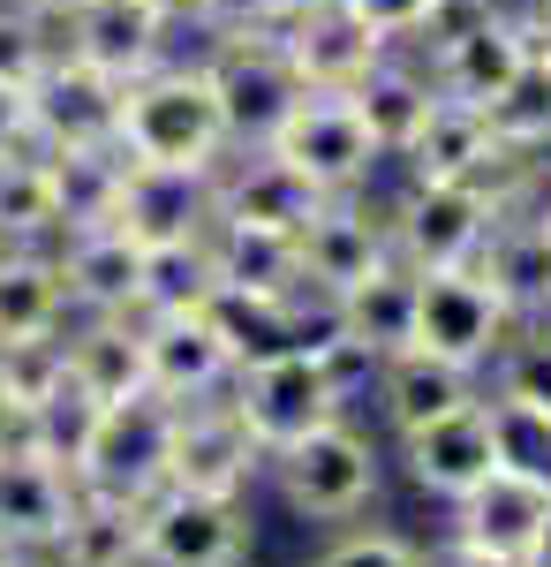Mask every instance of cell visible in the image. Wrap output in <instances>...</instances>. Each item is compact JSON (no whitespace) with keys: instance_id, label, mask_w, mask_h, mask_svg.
<instances>
[{"instance_id":"15","label":"cell","mask_w":551,"mask_h":567,"mask_svg":"<svg viewBox=\"0 0 551 567\" xmlns=\"http://www.w3.org/2000/svg\"><path fill=\"white\" fill-rule=\"evenodd\" d=\"M280 53H288V69H295L302 91H355L393 45H385L371 23H355L340 0H310L295 23L280 31Z\"/></svg>"},{"instance_id":"30","label":"cell","mask_w":551,"mask_h":567,"mask_svg":"<svg viewBox=\"0 0 551 567\" xmlns=\"http://www.w3.org/2000/svg\"><path fill=\"white\" fill-rule=\"evenodd\" d=\"M69 326V288L53 250H0V341H45Z\"/></svg>"},{"instance_id":"5","label":"cell","mask_w":551,"mask_h":567,"mask_svg":"<svg viewBox=\"0 0 551 567\" xmlns=\"http://www.w3.org/2000/svg\"><path fill=\"white\" fill-rule=\"evenodd\" d=\"M167 446H174V401L159 393H128L98 409L84 462H76V492H106V499H152L167 484Z\"/></svg>"},{"instance_id":"19","label":"cell","mask_w":551,"mask_h":567,"mask_svg":"<svg viewBox=\"0 0 551 567\" xmlns=\"http://www.w3.org/2000/svg\"><path fill=\"white\" fill-rule=\"evenodd\" d=\"M499 462H507V454H499V424H491L484 401H468L454 416L408 432V477L424 484L430 499H461L468 484H484Z\"/></svg>"},{"instance_id":"32","label":"cell","mask_w":551,"mask_h":567,"mask_svg":"<svg viewBox=\"0 0 551 567\" xmlns=\"http://www.w3.org/2000/svg\"><path fill=\"white\" fill-rule=\"evenodd\" d=\"M476 265H484V280L507 296V310H551V235H544V219H499Z\"/></svg>"},{"instance_id":"41","label":"cell","mask_w":551,"mask_h":567,"mask_svg":"<svg viewBox=\"0 0 551 567\" xmlns=\"http://www.w3.org/2000/svg\"><path fill=\"white\" fill-rule=\"evenodd\" d=\"M340 8H347L355 23H371L385 45H408V39H416V23L430 16V0H340Z\"/></svg>"},{"instance_id":"7","label":"cell","mask_w":551,"mask_h":567,"mask_svg":"<svg viewBox=\"0 0 551 567\" xmlns=\"http://www.w3.org/2000/svg\"><path fill=\"white\" fill-rule=\"evenodd\" d=\"M507 296L484 280V265H438L416 272V333L408 349H430L446 363H484L507 333Z\"/></svg>"},{"instance_id":"39","label":"cell","mask_w":551,"mask_h":567,"mask_svg":"<svg viewBox=\"0 0 551 567\" xmlns=\"http://www.w3.org/2000/svg\"><path fill=\"white\" fill-rule=\"evenodd\" d=\"M499 401H513V409H529V416H544L551 424V341H529V349L507 363V393Z\"/></svg>"},{"instance_id":"46","label":"cell","mask_w":551,"mask_h":567,"mask_svg":"<svg viewBox=\"0 0 551 567\" xmlns=\"http://www.w3.org/2000/svg\"><path fill=\"white\" fill-rule=\"evenodd\" d=\"M424 567H507V560H491V553H476L468 537H454V545H446V553H430Z\"/></svg>"},{"instance_id":"33","label":"cell","mask_w":551,"mask_h":567,"mask_svg":"<svg viewBox=\"0 0 551 567\" xmlns=\"http://www.w3.org/2000/svg\"><path fill=\"white\" fill-rule=\"evenodd\" d=\"M212 243H144V280H136V318H174V310L212 303Z\"/></svg>"},{"instance_id":"12","label":"cell","mask_w":551,"mask_h":567,"mask_svg":"<svg viewBox=\"0 0 551 567\" xmlns=\"http://www.w3.org/2000/svg\"><path fill=\"white\" fill-rule=\"evenodd\" d=\"M219 213V167H152V159H122V197H114V227L136 243H189L212 235Z\"/></svg>"},{"instance_id":"50","label":"cell","mask_w":551,"mask_h":567,"mask_svg":"<svg viewBox=\"0 0 551 567\" xmlns=\"http://www.w3.org/2000/svg\"><path fill=\"white\" fill-rule=\"evenodd\" d=\"M521 567H551V523L537 529V545H529V560H521Z\"/></svg>"},{"instance_id":"31","label":"cell","mask_w":551,"mask_h":567,"mask_svg":"<svg viewBox=\"0 0 551 567\" xmlns=\"http://www.w3.org/2000/svg\"><path fill=\"white\" fill-rule=\"evenodd\" d=\"M0 243L8 250H53L61 243V205H53V167L39 144L0 159Z\"/></svg>"},{"instance_id":"24","label":"cell","mask_w":551,"mask_h":567,"mask_svg":"<svg viewBox=\"0 0 551 567\" xmlns=\"http://www.w3.org/2000/svg\"><path fill=\"white\" fill-rule=\"evenodd\" d=\"M333 310H340V341H347V349H363V355L408 349V333H416V265L385 258L378 272H363L355 288H340Z\"/></svg>"},{"instance_id":"21","label":"cell","mask_w":551,"mask_h":567,"mask_svg":"<svg viewBox=\"0 0 551 567\" xmlns=\"http://www.w3.org/2000/svg\"><path fill=\"white\" fill-rule=\"evenodd\" d=\"M401 159H408V175H416V182H484L499 159H507V144L491 136L484 106H461V99L438 91L430 122L416 130V144H408Z\"/></svg>"},{"instance_id":"34","label":"cell","mask_w":551,"mask_h":567,"mask_svg":"<svg viewBox=\"0 0 551 567\" xmlns=\"http://www.w3.org/2000/svg\"><path fill=\"white\" fill-rule=\"evenodd\" d=\"M45 167H53L61 235L114 219V197H122V144H91V152H45Z\"/></svg>"},{"instance_id":"38","label":"cell","mask_w":551,"mask_h":567,"mask_svg":"<svg viewBox=\"0 0 551 567\" xmlns=\"http://www.w3.org/2000/svg\"><path fill=\"white\" fill-rule=\"evenodd\" d=\"M45 53H53V31H45L39 16H23L15 0H0V76L8 84H31L45 69Z\"/></svg>"},{"instance_id":"47","label":"cell","mask_w":551,"mask_h":567,"mask_svg":"<svg viewBox=\"0 0 551 567\" xmlns=\"http://www.w3.org/2000/svg\"><path fill=\"white\" fill-rule=\"evenodd\" d=\"M144 8L167 23H212V0H144Z\"/></svg>"},{"instance_id":"44","label":"cell","mask_w":551,"mask_h":567,"mask_svg":"<svg viewBox=\"0 0 551 567\" xmlns=\"http://www.w3.org/2000/svg\"><path fill=\"white\" fill-rule=\"evenodd\" d=\"M31 144V84H8L0 76V159Z\"/></svg>"},{"instance_id":"40","label":"cell","mask_w":551,"mask_h":567,"mask_svg":"<svg viewBox=\"0 0 551 567\" xmlns=\"http://www.w3.org/2000/svg\"><path fill=\"white\" fill-rule=\"evenodd\" d=\"M491 8H499V0H430V16L416 23V39H408V45H424V53H438V45H454L461 31H476V23H484Z\"/></svg>"},{"instance_id":"28","label":"cell","mask_w":551,"mask_h":567,"mask_svg":"<svg viewBox=\"0 0 551 567\" xmlns=\"http://www.w3.org/2000/svg\"><path fill=\"white\" fill-rule=\"evenodd\" d=\"M378 379H385V416L401 424V439L476 401L468 393V363H446V355H430V349H393Z\"/></svg>"},{"instance_id":"20","label":"cell","mask_w":551,"mask_h":567,"mask_svg":"<svg viewBox=\"0 0 551 567\" xmlns=\"http://www.w3.org/2000/svg\"><path fill=\"white\" fill-rule=\"evenodd\" d=\"M325 205L318 182H302L288 159L272 152H242L235 167H219V213L212 219H242V227H280V235H302V219Z\"/></svg>"},{"instance_id":"42","label":"cell","mask_w":551,"mask_h":567,"mask_svg":"<svg viewBox=\"0 0 551 567\" xmlns=\"http://www.w3.org/2000/svg\"><path fill=\"white\" fill-rule=\"evenodd\" d=\"M318 567H424V560H416L401 537H385V529H363V537H340V545H333V553H325Z\"/></svg>"},{"instance_id":"14","label":"cell","mask_w":551,"mask_h":567,"mask_svg":"<svg viewBox=\"0 0 551 567\" xmlns=\"http://www.w3.org/2000/svg\"><path fill=\"white\" fill-rule=\"evenodd\" d=\"M53 265H61V288H69V310L76 318H136V280H144V243L98 219V227H76L53 243Z\"/></svg>"},{"instance_id":"48","label":"cell","mask_w":551,"mask_h":567,"mask_svg":"<svg viewBox=\"0 0 551 567\" xmlns=\"http://www.w3.org/2000/svg\"><path fill=\"white\" fill-rule=\"evenodd\" d=\"M0 454H31V439H23V409H8V401H0Z\"/></svg>"},{"instance_id":"43","label":"cell","mask_w":551,"mask_h":567,"mask_svg":"<svg viewBox=\"0 0 551 567\" xmlns=\"http://www.w3.org/2000/svg\"><path fill=\"white\" fill-rule=\"evenodd\" d=\"M310 0H212V23H250V31H288Z\"/></svg>"},{"instance_id":"52","label":"cell","mask_w":551,"mask_h":567,"mask_svg":"<svg viewBox=\"0 0 551 567\" xmlns=\"http://www.w3.org/2000/svg\"><path fill=\"white\" fill-rule=\"evenodd\" d=\"M8 560H15V545H8V537H0V567H8Z\"/></svg>"},{"instance_id":"26","label":"cell","mask_w":551,"mask_h":567,"mask_svg":"<svg viewBox=\"0 0 551 567\" xmlns=\"http://www.w3.org/2000/svg\"><path fill=\"white\" fill-rule=\"evenodd\" d=\"M347 106H355V122L371 136V152L378 159H401L416 130L430 122V106H438V84H430L424 69H408V61H378L363 84L347 91Z\"/></svg>"},{"instance_id":"2","label":"cell","mask_w":551,"mask_h":567,"mask_svg":"<svg viewBox=\"0 0 551 567\" xmlns=\"http://www.w3.org/2000/svg\"><path fill=\"white\" fill-rule=\"evenodd\" d=\"M205 76H212V99L227 114V144L235 152H264L272 130L288 122V106L302 99L295 69L280 53V31H250V23H219L212 53H205Z\"/></svg>"},{"instance_id":"11","label":"cell","mask_w":551,"mask_h":567,"mask_svg":"<svg viewBox=\"0 0 551 567\" xmlns=\"http://www.w3.org/2000/svg\"><path fill=\"white\" fill-rule=\"evenodd\" d=\"M257 439L242 432L235 401H181L174 409V446H167V484L181 492H212V499H242V484L257 477Z\"/></svg>"},{"instance_id":"17","label":"cell","mask_w":551,"mask_h":567,"mask_svg":"<svg viewBox=\"0 0 551 567\" xmlns=\"http://www.w3.org/2000/svg\"><path fill=\"white\" fill-rule=\"evenodd\" d=\"M144 326V379L159 401H205L235 379V355L219 341V326L205 310H174V318H136Z\"/></svg>"},{"instance_id":"25","label":"cell","mask_w":551,"mask_h":567,"mask_svg":"<svg viewBox=\"0 0 551 567\" xmlns=\"http://www.w3.org/2000/svg\"><path fill=\"white\" fill-rule=\"evenodd\" d=\"M430 61H438V91H446V99H461V106H491V99L521 76L529 53H521L513 16H507V8H491L476 31H461L454 45H438Z\"/></svg>"},{"instance_id":"22","label":"cell","mask_w":551,"mask_h":567,"mask_svg":"<svg viewBox=\"0 0 551 567\" xmlns=\"http://www.w3.org/2000/svg\"><path fill=\"white\" fill-rule=\"evenodd\" d=\"M76 507V477L39 454H0V537L15 553H53V537Z\"/></svg>"},{"instance_id":"36","label":"cell","mask_w":551,"mask_h":567,"mask_svg":"<svg viewBox=\"0 0 551 567\" xmlns=\"http://www.w3.org/2000/svg\"><path fill=\"white\" fill-rule=\"evenodd\" d=\"M484 122H491V136H499L507 152H537V144H551V69L544 61H521V76L484 106Z\"/></svg>"},{"instance_id":"18","label":"cell","mask_w":551,"mask_h":567,"mask_svg":"<svg viewBox=\"0 0 551 567\" xmlns=\"http://www.w3.org/2000/svg\"><path fill=\"white\" fill-rule=\"evenodd\" d=\"M302 280L318 288V296H340V288H355L363 272H378L393 258V235H385L378 213H363L355 197H325L318 213L302 219Z\"/></svg>"},{"instance_id":"23","label":"cell","mask_w":551,"mask_h":567,"mask_svg":"<svg viewBox=\"0 0 551 567\" xmlns=\"http://www.w3.org/2000/svg\"><path fill=\"white\" fill-rule=\"evenodd\" d=\"M212 280L235 296H302V243L280 227H242V219H212Z\"/></svg>"},{"instance_id":"49","label":"cell","mask_w":551,"mask_h":567,"mask_svg":"<svg viewBox=\"0 0 551 567\" xmlns=\"http://www.w3.org/2000/svg\"><path fill=\"white\" fill-rule=\"evenodd\" d=\"M15 8H23V16H39L45 31H61V23H69V8H76V0H15Z\"/></svg>"},{"instance_id":"16","label":"cell","mask_w":551,"mask_h":567,"mask_svg":"<svg viewBox=\"0 0 551 567\" xmlns=\"http://www.w3.org/2000/svg\"><path fill=\"white\" fill-rule=\"evenodd\" d=\"M167 31H174V23H167V16H152L144 0H76L53 45H69L76 61L98 69V76L128 84V76H144V69L167 61Z\"/></svg>"},{"instance_id":"9","label":"cell","mask_w":551,"mask_h":567,"mask_svg":"<svg viewBox=\"0 0 551 567\" xmlns=\"http://www.w3.org/2000/svg\"><path fill=\"white\" fill-rule=\"evenodd\" d=\"M114 130H122V84L76 61L69 45H53L45 69L31 76V144L39 152H91V144H114Z\"/></svg>"},{"instance_id":"29","label":"cell","mask_w":551,"mask_h":567,"mask_svg":"<svg viewBox=\"0 0 551 567\" xmlns=\"http://www.w3.org/2000/svg\"><path fill=\"white\" fill-rule=\"evenodd\" d=\"M53 567H144V537H136V499H106V492H76L69 523L53 537Z\"/></svg>"},{"instance_id":"3","label":"cell","mask_w":551,"mask_h":567,"mask_svg":"<svg viewBox=\"0 0 551 567\" xmlns=\"http://www.w3.org/2000/svg\"><path fill=\"white\" fill-rule=\"evenodd\" d=\"M235 416L257 439V454H288L295 439H310L318 424L340 416V371L325 355H264L235 371Z\"/></svg>"},{"instance_id":"4","label":"cell","mask_w":551,"mask_h":567,"mask_svg":"<svg viewBox=\"0 0 551 567\" xmlns=\"http://www.w3.org/2000/svg\"><path fill=\"white\" fill-rule=\"evenodd\" d=\"M507 219L499 205V189H484V182H416L393 219H385V235H393V258L416 265V272H438V265H476L484 258V243H491V227Z\"/></svg>"},{"instance_id":"27","label":"cell","mask_w":551,"mask_h":567,"mask_svg":"<svg viewBox=\"0 0 551 567\" xmlns=\"http://www.w3.org/2000/svg\"><path fill=\"white\" fill-rule=\"evenodd\" d=\"M61 349H69V379H76L91 401L152 393V379H144V326H136V318H84L76 333L61 326Z\"/></svg>"},{"instance_id":"35","label":"cell","mask_w":551,"mask_h":567,"mask_svg":"<svg viewBox=\"0 0 551 567\" xmlns=\"http://www.w3.org/2000/svg\"><path fill=\"white\" fill-rule=\"evenodd\" d=\"M98 409H106V401H91L76 379H61V386L45 393L39 409H23V439H31V454L76 477V462H84L91 432H98Z\"/></svg>"},{"instance_id":"1","label":"cell","mask_w":551,"mask_h":567,"mask_svg":"<svg viewBox=\"0 0 551 567\" xmlns=\"http://www.w3.org/2000/svg\"><path fill=\"white\" fill-rule=\"evenodd\" d=\"M122 159H152V167H227V114L212 99L205 61H159L122 84Z\"/></svg>"},{"instance_id":"10","label":"cell","mask_w":551,"mask_h":567,"mask_svg":"<svg viewBox=\"0 0 551 567\" xmlns=\"http://www.w3.org/2000/svg\"><path fill=\"white\" fill-rule=\"evenodd\" d=\"M280 462V492H288V507L295 515H318V523H340V515H355L371 492H378V454H371V439L347 432V424H318L310 439H295L288 454H272Z\"/></svg>"},{"instance_id":"51","label":"cell","mask_w":551,"mask_h":567,"mask_svg":"<svg viewBox=\"0 0 551 567\" xmlns=\"http://www.w3.org/2000/svg\"><path fill=\"white\" fill-rule=\"evenodd\" d=\"M8 567H53V560H45V553H15Z\"/></svg>"},{"instance_id":"53","label":"cell","mask_w":551,"mask_h":567,"mask_svg":"<svg viewBox=\"0 0 551 567\" xmlns=\"http://www.w3.org/2000/svg\"><path fill=\"white\" fill-rule=\"evenodd\" d=\"M0 250H8V243H0Z\"/></svg>"},{"instance_id":"6","label":"cell","mask_w":551,"mask_h":567,"mask_svg":"<svg viewBox=\"0 0 551 567\" xmlns=\"http://www.w3.org/2000/svg\"><path fill=\"white\" fill-rule=\"evenodd\" d=\"M264 152L288 159L302 182H318L325 197H355L363 175L378 167V152H371V136H363V122H355L347 91H302Z\"/></svg>"},{"instance_id":"45","label":"cell","mask_w":551,"mask_h":567,"mask_svg":"<svg viewBox=\"0 0 551 567\" xmlns=\"http://www.w3.org/2000/svg\"><path fill=\"white\" fill-rule=\"evenodd\" d=\"M513 31H521V53L551 69V0H521L513 8Z\"/></svg>"},{"instance_id":"13","label":"cell","mask_w":551,"mask_h":567,"mask_svg":"<svg viewBox=\"0 0 551 567\" xmlns=\"http://www.w3.org/2000/svg\"><path fill=\"white\" fill-rule=\"evenodd\" d=\"M454 507H461L454 537H468V545L491 553V560L521 567L529 545H537V529L551 523V477L544 470H513V462H499L484 484H468Z\"/></svg>"},{"instance_id":"37","label":"cell","mask_w":551,"mask_h":567,"mask_svg":"<svg viewBox=\"0 0 551 567\" xmlns=\"http://www.w3.org/2000/svg\"><path fill=\"white\" fill-rule=\"evenodd\" d=\"M61 379H69L61 333H45V341H0V401L8 409H39Z\"/></svg>"},{"instance_id":"8","label":"cell","mask_w":551,"mask_h":567,"mask_svg":"<svg viewBox=\"0 0 551 567\" xmlns=\"http://www.w3.org/2000/svg\"><path fill=\"white\" fill-rule=\"evenodd\" d=\"M136 537H144V567H235L250 545L235 499L181 492V484H159L152 499H136Z\"/></svg>"}]
</instances>
